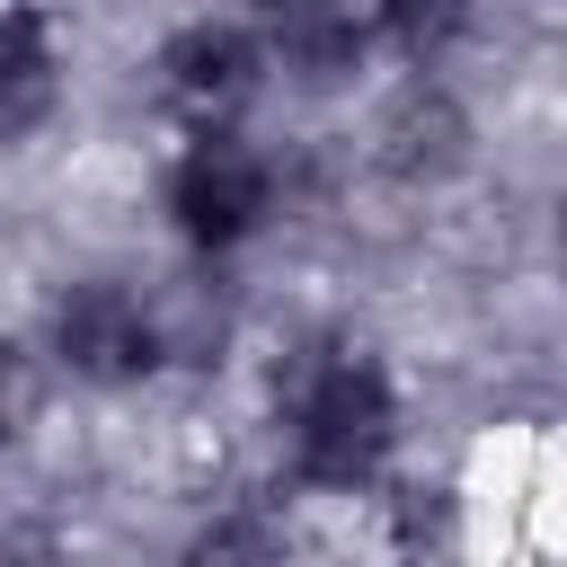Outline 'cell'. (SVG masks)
Here are the masks:
<instances>
[{"instance_id":"cell-1","label":"cell","mask_w":567,"mask_h":567,"mask_svg":"<svg viewBox=\"0 0 567 567\" xmlns=\"http://www.w3.org/2000/svg\"><path fill=\"white\" fill-rule=\"evenodd\" d=\"M275 434L301 487L363 496L399 452V381L381 372L372 346H301L275 372Z\"/></svg>"},{"instance_id":"cell-2","label":"cell","mask_w":567,"mask_h":567,"mask_svg":"<svg viewBox=\"0 0 567 567\" xmlns=\"http://www.w3.org/2000/svg\"><path fill=\"white\" fill-rule=\"evenodd\" d=\"M159 204L195 257H230L275 221V159L239 124H186V151L168 159Z\"/></svg>"},{"instance_id":"cell-3","label":"cell","mask_w":567,"mask_h":567,"mask_svg":"<svg viewBox=\"0 0 567 567\" xmlns=\"http://www.w3.org/2000/svg\"><path fill=\"white\" fill-rule=\"evenodd\" d=\"M44 346H53V363H62L71 381H89V390H133V381H151V372L168 363V319H159V301H151L142 284H124V275H80V284L53 292Z\"/></svg>"},{"instance_id":"cell-4","label":"cell","mask_w":567,"mask_h":567,"mask_svg":"<svg viewBox=\"0 0 567 567\" xmlns=\"http://www.w3.org/2000/svg\"><path fill=\"white\" fill-rule=\"evenodd\" d=\"M151 71H159L168 115H186V124H239V115L257 106L266 71H275V44H266L257 27H239V18H186V27L159 44Z\"/></svg>"},{"instance_id":"cell-5","label":"cell","mask_w":567,"mask_h":567,"mask_svg":"<svg viewBox=\"0 0 567 567\" xmlns=\"http://www.w3.org/2000/svg\"><path fill=\"white\" fill-rule=\"evenodd\" d=\"M53 89H62V62H53L44 9L35 0H0V151L27 142L53 115Z\"/></svg>"},{"instance_id":"cell-6","label":"cell","mask_w":567,"mask_h":567,"mask_svg":"<svg viewBox=\"0 0 567 567\" xmlns=\"http://www.w3.org/2000/svg\"><path fill=\"white\" fill-rule=\"evenodd\" d=\"M257 18H266V44L310 71H337L372 44V0H257Z\"/></svg>"},{"instance_id":"cell-7","label":"cell","mask_w":567,"mask_h":567,"mask_svg":"<svg viewBox=\"0 0 567 567\" xmlns=\"http://www.w3.org/2000/svg\"><path fill=\"white\" fill-rule=\"evenodd\" d=\"M18 425H27V363H18V346L0 337V452L18 443Z\"/></svg>"},{"instance_id":"cell-8","label":"cell","mask_w":567,"mask_h":567,"mask_svg":"<svg viewBox=\"0 0 567 567\" xmlns=\"http://www.w3.org/2000/svg\"><path fill=\"white\" fill-rule=\"evenodd\" d=\"M35 9H44V0H35Z\"/></svg>"}]
</instances>
